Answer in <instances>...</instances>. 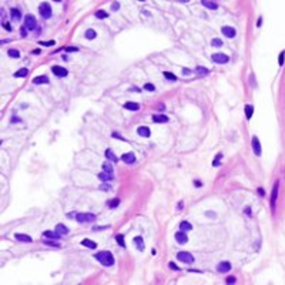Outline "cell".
Here are the masks:
<instances>
[{
	"label": "cell",
	"mask_w": 285,
	"mask_h": 285,
	"mask_svg": "<svg viewBox=\"0 0 285 285\" xmlns=\"http://www.w3.org/2000/svg\"><path fill=\"white\" fill-rule=\"evenodd\" d=\"M177 259L184 262V264H193L194 262V257L190 252H185V251H180L177 254Z\"/></svg>",
	"instance_id": "obj_3"
},
{
	"label": "cell",
	"mask_w": 285,
	"mask_h": 285,
	"mask_svg": "<svg viewBox=\"0 0 285 285\" xmlns=\"http://www.w3.org/2000/svg\"><path fill=\"white\" fill-rule=\"evenodd\" d=\"M77 50H79L77 47H67L66 49V51H69V53H73V51H77Z\"/></svg>",
	"instance_id": "obj_49"
},
{
	"label": "cell",
	"mask_w": 285,
	"mask_h": 285,
	"mask_svg": "<svg viewBox=\"0 0 285 285\" xmlns=\"http://www.w3.org/2000/svg\"><path fill=\"white\" fill-rule=\"evenodd\" d=\"M221 158H222V154H221V153H220V154H217V157H215V158H214V161H212V165H214V167H218Z\"/></svg>",
	"instance_id": "obj_40"
},
{
	"label": "cell",
	"mask_w": 285,
	"mask_h": 285,
	"mask_svg": "<svg viewBox=\"0 0 285 285\" xmlns=\"http://www.w3.org/2000/svg\"><path fill=\"white\" fill-rule=\"evenodd\" d=\"M44 244H47V245H50V247H60V245L57 244V243H53V241H44Z\"/></svg>",
	"instance_id": "obj_45"
},
{
	"label": "cell",
	"mask_w": 285,
	"mask_h": 285,
	"mask_svg": "<svg viewBox=\"0 0 285 285\" xmlns=\"http://www.w3.org/2000/svg\"><path fill=\"white\" fill-rule=\"evenodd\" d=\"M76 220H77V222H94L96 221V215L94 214H90V212H79V214H76Z\"/></svg>",
	"instance_id": "obj_2"
},
{
	"label": "cell",
	"mask_w": 285,
	"mask_h": 285,
	"mask_svg": "<svg viewBox=\"0 0 285 285\" xmlns=\"http://www.w3.org/2000/svg\"><path fill=\"white\" fill-rule=\"evenodd\" d=\"M82 245H84V247H87V248H91V249H94V248L97 247V244H96L94 241H91V240H88V238H86V240H83V241H82Z\"/></svg>",
	"instance_id": "obj_25"
},
{
	"label": "cell",
	"mask_w": 285,
	"mask_h": 285,
	"mask_svg": "<svg viewBox=\"0 0 285 285\" xmlns=\"http://www.w3.org/2000/svg\"><path fill=\"white\" fill-rule=\"evenodd\" d=\"M103 168H104V171H106V172L113 174V165H111L110 163H104L103 164Z\"/></svg>",
	"instance_id": "obj_37"
},
{
	"label": "cell",
	"mask_w": 285,
	"mask_h": 285,
	"mask_svg": "<svg viewBox=\"0 0 285 285\" xmlns=\"http://www.w3.org/2000/svg\"><path fill=\"white\" fill-rule=\"evenodd\" d=\"M49 83V77L47 76H39L33 79V84H47Z\"/></svg>",
	"instance_id": "obj_20"
},
{
	"label": "cell",
	"mask_w": 285,
	"mask_h": 285,
	"mask_svg": "<svg viewBox=\"0 0 285 285\" xmlns=\"http://www.w3.org/2000/svg\"><path fill=\"white\" fill-rule=\"evenodd\" d=\"M211 46H212V47H221V46H222V40H220V39H212V40H211Z\"/></svg>",
	"instance_id": "obj_38"
},
{
	"label": "cell",
	"mask_w": 285,
	"mask_h": 285,
	"mask_svg": "<svg viewBox=\"0 0 285 285\" xmlns=\"http://www.w3.org/2000/svg\"><path fill=\"white\" fill-rule=\"evenodd\" d=\"M39 11H40L41 17L49 19V17L51 16V6H50L49 3L43 1V3H40V6H39Z\"/></svg>",
	"instance_id": "obj_5"
},
{
	"label": "cell",
	"mask_w": 285,
	"mask_h": 285,
	"mask_svg": "<svg viewBox=\"0 0 285 285\" xmlns=\"http://www.w3.org/2000/svg\"><path fill=\"white\" fill-rule=\"evenodd\" d=\"M252 150H254V154L261 156V144H259V140L257 135L252 137Z\"/></svg>",
	"instance_id": "obj_9"
},
{
	"label": "cell",
	"mask_w": 285,
	"mask_h": 285,
	"mask_svg": "<svg viewBox=\"0 0 285 285\" xmlns=\"http://www.w3.org/2000/svg\"><path fill=\"white\" fill-rule=\"evenodd\" d=\"M183 74L184 76H188V74H191V70L190 69H183Z\"/></svg>",
	"instance_id": "obj_50"
},
{
	"label": "cell",
	"mask_w": 285,
	"mask_h": 285,
	"mask_svg": "<svg viewBox=\"0 0 285 285\" xmlns=\"http://www.w3.org/2000/svg\"><path fill=\"white\" fill-rule=\"evenodd\" d=\"M116 241L119 243V245H120V247H123V248L125 247V243H124V237H123L121 234H119V235H116Z\"/></svg>",
	"instance_id": "obj_36"
},
{
	"label": "cell",
	"mask_w": 285,
	"mask_h": 285,
	"mask_svg": "<svg viewBox=\"0 0 285 285\" xmlns=\"http://www.w3.org/2000/svg\"><path fill=\"white\" fill-rule=\"evenodd\" d=\"M40 44L41 46H54V40H50V41H40Z\"/></svg>",
	"instance_id": "obj_41"
},
{
	"label": "cell",
	"mask_w": 285,
	"mask_h": 285,
	"mask_svg": "<svg viewBox=\"0 0 285 285\" xmlns=\"http://www.w3.org/2000/svg\"><path fill=\"white\" fill-rule=\"evenodd\" d=\"M119 204H120V198H113L111 201H108V203H107V205H108L110 208H116Z\"/></svg>",
	"instance_id": "obj_34"
},
{
	"label": "cell",
	"mask_w": 285,
	"mask_h": 285,
	"mask_svg": "<svg viewBox=\"0 0 285 285\" xmlns=\"http://www.w3.org/2000/svg\"><path fill=\"white\" fill-rule=\"evenodd\" d=\"M124 108H127L130 111H137V110H140V104L138 103H134V101H127L124 104Z\"/></svg>",
	"instance_id": "obj_14"
},
{
	"label": "cell",
	"mask_w": 285,
	"mask_h": 285,
	"mask_svg": "<svg viewBox=\"0 0 285 285\" xmlns=\"http://www.w3.org/2000/svg\"><path fill=\"white\" fill-rule=\"evenodd\" d=\"M10 16H11V20H14V22L20 20V17H22L20 10H17V9H11V10H10Z\"/></svg>",
	"instance_id": "obj_22"
},
{
	"label": "cell",
	"mask_w": 285,
	"mask_h": 285,
	"mask_svg": "<svg viewBox=\"0 0 285 285\" xmlns=\"http://www.w3.org/2000/svg\"><path fill=\"white\" fill-rule=\"evenodd\" d=\"M22 36H26V27H22Z\"/></svg>",
	"instance_id": "obj_55"
},
{
	"label": "cell",
	"mask_w": 285,
	"mask_h": 285,
	"mask_svg": "<svg viewBox=\"0 0 285 285\" xmlns=\"http://www.w3.org/2000/svg\"><path fill=\"white\" fill-rule=\"evenodd\" d=\"M138 135H141V137H146V138H148L150 135H151V131H150V128L148 127H138Z\"/></svg>",
	"instance_id": "obj_15"
},
{
	"label": "cell",
	"mask_w": 285,
	"mask_h": 285,
	"mask_svg": "<svg viewBox=\"0 0 285 285\" xmlns=\"http://www.w3.org/2000/svg\"><path fill=\"white\" fill-rule=\"evenodd\" d=\"M191 230H193V225H191L188 221H181V222H180V231L187 232V231H191Z\"/></svg>",
	"instance_id": "obj_17"
},
{
	"label": "cell",
	"mask_w": 285,
	"mask_h": 285,
	"mask_svg": "<svg viewBox=\"0 0 285 285\" xmlns=\"http://www.w3.org/2000/svg\"><path fill=\"white\" fill-rule=\"evenodd\" d=\"M98 178L101 181H110V180H113V174H110V172H100L98 174Z\"/></svg>",
	"instance_id": "obj_26"
},
{
	"label": "cell",
	"mask_w": 285,
	"mask_h": 285,
	"mask_svg": "<svg viewBox=\"0 0 285 285\" xmlns=\"http://www.w3.org/2000/svg\"><path fill=\"white\" fill-rule=\"evenodd\" d=\"M194 185H195V187H201L203 183H201V181H194Z\"/></svg>",
	"instance_id": "obj_52"
},
{
	"label": "cell",
	"mask_w": 285,
	"mask_h": 285,
	"mask_svg": "<svg viewBox=\"0 0 285 285\" xmlns=\"http://www.w3.org/2000/svg\"><path fill=\"white\" fill-rule=\"evenodd\" d=\"M163 74H164L165 79H168V80H171V82H175V80H177V76H174V74L170 73V71H164Z\"/></svg>",
	"instance_id": "obj_35"
},
{
	"label": "cell",
	"mask_w": 285,
	"mask_h": 285,
	"mask_svg": "<svg viewBox=\"0 0 285 285\" xmlns=\"http://www.w3.org/2000/svg\"><path fill=\"white\" fill-rule=\"evenodd\" d=\"M96 37H97V33H96L93 29L86 30V39H87V40H93V39H96Z\"/></svg>",
	"instance_id": "obj_28"
},
{
	"label": "cell",
	"mask_w": 285,
	"mask_h": 285,
	"mask_svg": "<svg viewBox=\"0 0 285 285\" xmlns=\"http://www.w3.org/2000/svg\"><path fill=\"white\" fill-rule=\"evenodd\" d=\"M153 121L154 123H168L167 116H153Z\"/></svg>",
	"instance_id": "obj_29"
},
{
	"label": "cell",
	"mask_w": 285,
	"mask_h": 285,
	"mask_svg": "<svg viewBox=\"0 0 285 285\" xmlns=\"http://www.w3.org/2000/svg\"><path fill=\"white\" fill-rule=\"evenodd\" d=\"M96 17L97 19H106V17H108V14H107L106 10H97L96 11Z\"/></svg>",
	"instance_id": "obj_32"
},
{
	"label": "cell",
	"mask_w": 285,
	"mask_h": 285,
	"mask_svg": "<svg viewBox=\"0 0 285 285\" xmlns=\"http://www.w3.org/2000/svg\"><path fill=\"white\" fill-rule=\"evenodd\" d=\"M203 4L207 7V9H211V10H217L218 9V4L215 1H207V0H203Z\"/></svg>",
	"instance_id": "obj_24"
},
{
	"label": "cell",
	"mask_w": 285,
	"mask_h": 285,
	"mask_svg": "<svg viewBox=\"0 0 285 285\" xmlns=\"http://www.w3.org/2000/svg\"><path fill=\"white\" fill-rule=\"evenodd\" d=\"M175 241L178 244H185L188 241V237L184 231H178V232H175Z\"/></svg>",
	"instance_id": "obj_10"
},
{
	"label": "cell",
	"mask_w": 285,
	"mask_h": 285,
	"mask_svg": "<svg viewBox=\"0 0 285 285\" xmlns=\"http://www.w3.org/2000/svg\"><path fill=\"white\" fill-rule=\"evenodd\" d=\"M278 187H280V184L277 183L274 185V190H272V194H271V207H272V210L275 208V201H277V197H278Z\"/></svg>",
	"instance_id": "obj_13"
},
{
	"label": "cell",
	"mask_w": 285,
	"mask_h": 285,
	"mask_svg": "<svg viewBox=\"0 0 285 285\" xmlns=\"http://www.w3.org/2000/svg\"><path fill=\"white\" fill-rule=\"evenodd\" d=\"M244 110H245V116H247V119L249 120L251 117H252V113H254V107L251 106V104H247L244 107Z\"/></svg>",
	"instance_id": "obj_27"
},
{
	"label": "cell",
	"mask_w": 285,
	"mask_h": 285,
	"mask_svg": "<svg viewBox=\"0 0 285 285\" xmlns=\"http://www.w3.org/2000/svg\"><path fill=\"white\" fill-rule=\"evenodd\" d=\"M110 188H111V187H110L108 184H101V185H100V190H103V191H108Z\"/></svg>",
	"instance_id": "obj_42"
},
{
	"label": "cell",
	"mask_w": 285,
	"mask_h": 285,
	"mask_svg": "<svg viewBox=\"0 0 285 285\" xmlns=\"http://www.w3.org/2000/svg\"><path fill=\"white\" fill-rule=\"evenodd\" d=\"M24 27L27 30H30V32H33L37 27V22H36L34 16H32V14H27L26 16V19H24Z\"/></svg>",
	"instance_id": "obj_6"
},
{
	"label": "cell",
	"mask_w": 285,
	"mask_h": 285,
	"mask_svg": "<svg viewBox=\"0 0 285 285\" xmlns=\"http://www.w3.org/2000/svg\"><path fill=\"white\" fill-rule=\"evenodd\" d=\"M56 232H57V234H60V235H66V234H69V228H67L66 225H63V224H57V227H56Z\"/></svg>",
	"instance_id": "obj_18"
},
{
	"label": "cell",
	"mask_w": 285,
	"mask_h": 285,
	"mask_svg": "<svg viewBox=\"0 0 285 285\" xmlns=\"http://www.w3.org/2000/svg\"><path fill=\"white\" fill-rule=\"evenodd\" d=\"M278 63H280V66H282V64H284V53H281V54H280V57H278Z\"/></svg>",
	"instance_id": "obj_46"
},
{
	"label": "cell",
	"mask_w": 285,
	"mask_h": 285,
	"mask_svg": "<svg viewBox=\"0 0 285 285\" xmlns=\"http://www.w3.org/2000/svg\"><path fill=\"white\" fill-rule=\"evenodd\" d=\"M51 71H53V74H56L57 77H66V76L69 74L67 69L60 67V66H53V67H51Z\"/></svg>",
	"instance_id": "obj_7"
},
{
	"label": "cell",
	"mask_w": 285,
	"mask_h": 285,
	"mask_svg": "<svg viewBox=\"0 0 285 285\" xmlns=\"http://www.w3.org/2000/svg\"><path fill=\"white\" fill-rule=\"evenodd\" d=\"M14 238H16L17 241H23V243H32V241H33L32 237L27 235V234H16Z\"/></svg>",
	"instance_id": "obj_16"
},
{
	"label": "cell",
	"mask_w": 285,
	"mask_h": 285,
	"mask_svg": "<svg viewBox=\"0 0 285 285\" xmlns=\"http://www.w3.org/2000/svg\"><path fill=\"white\" fill-rule=\"evenodd\" d=\"M231 270V264L228 261H224V262H220L217 265V271L218 272H228Z\"/></svg>",
	"instance_id": "obj_11"
},
{
	"label": "cell",
	"mask_w": 285,
	"mask_h": 285,
	"mask_svg": "<svg viewBox=\"0 0 285 285\" xmlns=\"http://www.w3.org/2000/svg\"><path fill=\"white\" fill-rule=\"evenodd\" d=\"M119 7H120V4L119 3H113V6H111V9L116 11V10H119Z\"/></svg>",
	"instance_id": "obj_51"
},
{
	"label": "cell",
	"mask_w": 285,
	"mask_h": 285,
	"mask_svg": "<svg viewBox=\"0 0 285 285\" xmlns=\"http://www.w3.org/2000/svg\"><path fill=\"white\" fill-rule=\"evenodd\" d=\"M113 137H114V138H120V140H123V141H125V138H124L123 135H120L119 133H113Z\"/></svg>",
	"instance_id": "obj_47"
},
{
	"label": "cell",
	"mask_w": 285,
	"mask_h": 285,
	"mask_svg": "<svg viewBox=\"0 0 285 285\" xmlns=\"http://www.w3.org/2000/svg\"><path fill=\"white\" fill-rule=\"evenodd\" d=\"M211 59H212V61L217 63V64H225V63L230 61V57H228L227 54H224V53H214V54L211 56Z\"/></svg>",
	"instance_id": "obj_4"
},
{
	"label": "cell",
	"mask_w": 285,
	"mask_h": 285,
	"mask_svg": "<svg viewBox=\"0 0 285 285\" xmlns=\"http://www.w3.org/2000/svg\"><path fill=\"white\" fill-rule=\"evenodd\" d=\"M106 157H107V160H110V161H113V163H117L119 161V157L117 156H114V153L111 151V150H106Z\"/></svg>",
	"instance_id": "obj_21"
},
{
	"label": "cell",
	"mask_w": 285,
	"mask_h": 285,
	"mask_svg": "<svg viewBox=\"0 0 285 285\" xmlns=\"http://www.w3.org/2000/svg\"><path fill=\"white\" fill-rule=\"evenodd\" d=\"M143 87H144V90H147V91H154V90H156L154 84H151V83H146Z\"/></svg>",
	"instance_id": "obj_39"
},
{
	"label": "cell",
	"mask_w": 285,
	"mask_h": 285,
	"mask_svg": "<svg viewBox=\"0 0 285 285\" xmlns=\"http://www.w3.org/2000/svg\"><path fill=\"white\" fill-rule=\"evenodd\" d=\"M43 235L46 237V238H51V240H59L61 235L60 234H57L56 231H44L43 232Z\"/></svg>",
	"instance_id": "obj_19"
},
{
	"label": "cell",
	"mask_w": 285,
	"mask_h": 285,
	"mask_svg": "<svg viewBox=\"0 0 285 285\" xmlns=\"http://www.w3.org/2000/svg\"><path fill=\"white\" fill-rule=\"evenodd\" d=\"M134 244L137 245V249H138V251H143V249H144V241H143L141 237H135V238H134Z\"/></svg>",
	"instance_id": "obj_23"
},
{
	"label": "cell",
	"mask_w": 285,
	"mask_h": 285,
	"mask_svg": "<svg viewBox=\"0 0 285 285\" xmlns=\"http://www.w3.org/2000/svg\"><path fill=\"white\" fill-rule=\"evenodd\" d=\"M27 73H29V70H27L26 67H23V69H20V70H17V71L14 73V77H26Z\"/></svg>",
	"instance_id": "obj_31"
},
{
	"label": "cell",
	"mask_w": 285,
	"mask_h": 285,
	"mask_svg": "<svg viewBox=\"0 0 285 285\" xmlns=\"http://www.w3.org/2000/svg\"><path fill=\"white\" fill-rule=\"evenodd\" d=\"M7 54H9V57H11V59H19V57H20V53H19V50H16V49L7 50Z\"/></svg>",
	"instance_id": "obj_30"
},
{
	"label": "cell",
	"mask_w": 285,
	"mask_h": 285,
	"mask_svg": "<svg viewBox=\"0 0 285 285\" xmlns=\"http://www.w3.org/2000/svg\"><path fill=\"white\" fill-rule=\"evenodd\" d=\"M3 27H4V30H7V32H11V27H10V24L9 23H3Z\"/></svg>",
	"instance_id": "obj_48"
},
{
	"label": "cell",
	"mask_w": 285,
	"mask_h": 285,
	"mask_svg": "<svg viewBox=\"0 0 285 285\" xmlns=\"http://www.w3.org/2000/svg\"><path fill=\"white\" fill-rule=\"evenodd\" d=\"M258 193H259V195H265V191L262 188H258Z\"/></svg>",
	"instance_id": "obj_53"
},
{
	"label": "cell",
	"mask_w": 285,
	"mask_h": 285,
	"mask_svg": "<svg viewBox=\"0 0 285 285\" xmlns=\"http://www.w3.org/2000/svg\"><path fill=\"white\" fill-rule=\"evenodd\" d=\"M235 281H237L235 277H228L227 278V284H235Z\"/></svg>",
	"instance_id": "obj_44"
},
{
	"label": "cell",
	"mask_w": 285,
	"mask_h": 285,
	"mask_svg": "<svg viewBox=\"0 0 285 285\" xmlns=\"http://www.w3.org/2000/svg\"><path fill=\"white\" fill-rule=\"evenodd\" d=\"M96 259L97 261H100L103 265H106V267H111L113 264H114V257H113V254L110 252V251H100V252H97L96 255Z\"/></svg>",
	"instance_id": "obj_1"
},
{
	"label": "cell",
	"mask_w": 285,
	"mask_h": 285,
	"mask_svg": "<svg viewBox=\"0 0 285 285\" xmlns=\"http://www.w3.org/2000/svg\"><path fill=\"white\" fill-rule=\"evenodd\" d=\"M33 53H34V54H40V50H39V49H37V50H33Z\"/></svg>",
	"instance_id": "obj_57"
},
{
	"label": "cell",
	"mask_w": 285,
	"mask_h": 285,
	"mask_svg": "<svg viewBox=\"0 0 285 285\" xmlns=\"http://www.w3.org/2000/svg\"><path fill=\"white\" fill-rule=\"evenodd\" d=\"M244 211H245V212H247V214H248V215H251V208H249V207H247V208H245Z\"/></svg>",
	"instance_id": "obj_54"
},
{
	"label": "cell",
	"mask_w": 285,
	"mask_h": 285,
	"mask_svg": "<svg viewBox=\"0 0 285 285\" xmlns=\"http://www.w3.org/2000/svg\"><path fill=\"white\" fill-rule=\"evenodd\" d=\"M121 160L127 164H133V163H135V156L133 153H125V154L121 156Z\"/></svg>",
	"instance_id": "obj_12"
},
{
	"label": "cell",
	"mask_w": 285,
	"mask_h": 285,
	"mask_svg": "<svg viewBox=\"0 0 285 285\" xmlns=\"http://www.w3.org/2000/svg\"><path fill=\"white\" fill-rule=\"evenodd\" d=\"M221 32H222V34L225 36V37H235V34H237V32H235V29L234 27H231V26H224L222 29H221Z\"/></svg>",
	"instance_id": "obj_8"
},
{
	"label": "cell",
	"mask_w": 285,
	"mask_h": 285,
	"mask_svg": "<svg viewBox=\"0 0 285 285\" xmlns=\"http://www.w3.org/2000/svg\"><path fill=\"white\" fill-rule=\"evenodd\" d=\"M195 71L200 74V76H205V74H208L210 71H208V69H205V67H201V66H198L197 69H195Z\"/></svg>",
	"instance_id": "obj_33"
},
{
	"label": "cell",
	"mask_w": 285,
	"mask_h": 285,
	"mask_svg": "<svg viewBox=\"0 0 285 285\" xmlns=\"http://www.w3.org/2000/svg\"><path fill=\"white\" fill-rule=\"evenodd\" d=\"M207 217H215L214 212H207Z\"/></svg>",
	"instance_id": "obj_56"
},
{
	"label": "cell",
	"mask_w": 285,
	"mask_h": 285,
	"mask_svg": "<svg viewBox=\"0 0 285 285\" xmlns=\"http://www.w3.org/2000/svg\"><path fill=\"white\" fill-rule=\"evenodd\" d=\"M168 267H170V268H171L172 271H178V270H180V268H178V267H177V265H175L174 262H170V264H168Z\"/></svg>",
	"instance_id": "obj_43"
}]
</instances>
